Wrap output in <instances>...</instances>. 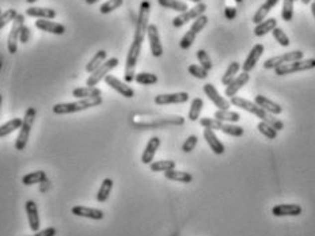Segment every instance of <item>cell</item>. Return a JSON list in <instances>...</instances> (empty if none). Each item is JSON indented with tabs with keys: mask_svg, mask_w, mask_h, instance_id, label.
Returning a JSON list of instances; mask_svg holds the SVG:
<instances>
[{
	"mask_svg": "<svg viewBox=\"0 0 315 236\" xmlns=\"http://www.w3.org/2000/svg\"><path fill=\"white\" fill-rule=\"evenodd\" d=\"M204 108V101L201 98H195L192 101V105H190V110H189V114H188V118H189L190 121H197L199 118H200V114H201V110Z\"/></svg>",
	"mask_w": 315,
	"mask_h": 236,
	"instance_id": "cell-36",
	"label": "cell"
},
{
	"mask_svg": "<svg viewBox=\"0 0 315 236\" xmlns=\"http://www.w3.org/2000/svg\"><path fill=\"white\" fill-rule=\"evenodd\" d=\"M254 104L258 105L261 109H264L266 113L272 114V116H279V114L283 113V108L280 105L276 104L273 101H270L269 98L266 97H262V95H257L254 98Z\"/></svg>",
	"mask_w": 315,
	"mask_h": 236,
	"instance_id": "cell-22",
	"label": "cell"
},
{
	"mask_svg": "<svg viewBox=\"0 0 315 236\" xmlns=\"http://www.w3.org/2000/svg\"><path fill=\"white\" fill-rule=\"evenodd\" d=\"M314 1H315V0H314Z\"/></svg>",
	"mask_w": 315,
	"mask_h": 236,
	"instance_id": "cell-61",
	"label": "cell"
},
{
	"mask_svg": "<svg viewBox=\"0 0 315 236\" xmlns=\"http://www.w3.org/2000/svg\"><path fill=\"white\" fill-rule=\"evenodd\" d=\"M294 16V0H283L281 18L284 22H291Z\"/></svg>",
	"mask_w": 315,
	"mask_h": 236,
	"instance_id": "cell-41",
	"label": "cell"
},
{
	"mask_svg": "<svg viewBox=\"0 0 315 236\" xmlns=\"http://www.w3.org/2000/svg\"><path fill=\"white\" fill-rule=\"evenodd\" d=\"M165 177L169 179V181H175V182L181 183H189L193 181V177L192 174L186 171H178V170H169V171L165 172Z\"/></svg>",
	"mask_w": 315,
	"mask_h": 236,
	"instance_id": "cell-28",
	"label": "cell"
},
{
	"mask_svg": "<svg viewBox=\"0 0 315 236\" xmlns=\"http://www.w3.org/2000/svg\"><path fill=\"white\" fill-rule=\"evenodd\" d=\"M311 1H313V0H302V3H303V4H310Z\"/></svg>",
	"mask_w": 315,
	"mask_h": 236,
	"instance_id": "cell-54",
	"label": "cell"
},
{
	"mask_svg": "<svg viewBox=\"0 0 315 236\" xmlns=\"http://www.w3.org/2000/svg\"><path fill=\"white\" fill-rule=\"evenodd\" d=\"M104 101H102V97H94V98H85L79 99L76 102H67V104H56L53 108H52V112L55 114H60V116H64V114H72V113H79V112H83V110H87L90 108H97L100 106Z\"/></svg>",
	"mask_w": 315,
	"mask_h": 236,
	"instance_id": "cell-2",
	"label": "cell"
},
{
	"mask_svg": "<svg viewBox=\"0 0 315 236\" xmlns=\"http://www.w3.org/2000/svg\"><path fill=\"white\" fill-rule=\"evenodd\" d=\"M158 3L165 8L178 11V12H185V11L189 10V7L185 1H180V0H158Z\"/></svg>",
	"mask_w": 315,
	"mask_h": 236,
	"instance_id": "cell-35",
	"label": "cell"
},
{
	"mask_svg": "<svg viewBox=\"0 0 315 236\" xmlns=\"http://www.w3.org/2000/svg\"><path fill=\"white\" fill-rule=\"evenodd\" d=\"M0 15H1V10H0Z\"/></svg>",
	"mask_w": 315,
	"mask_h": 236,
	"instance_id": "cell-59",
	"label": "cell"
},
{
	"mask_svg": "<svg viewBox=\"0 0 315 236\" xmlns=\"http://www.w3.org/2000/svg\"><path fill=\"white\" fill-rule=\"evenodd\" d=\"M105 82L110 89H113L114 91L121 94L122 97H125V98H133V97H135V91H133V89L129 87L128 83L121 82L120 79H117L115 76H113V75H107L105 78Z\"/></svg>",
	"mask_w": 315,
	"mask_h": 236,
	"instance_id": "cell-15",
	"label": "cell"
},
{
	"mask_svg": "<svg viewBox=\"0 0 315 236\" xmlns=\"http://www.w3.org/2000/svg\"><path fill=\"white\" fill-rule=\"evenodd\" d=\"M197 143H199V137H197L196 134H192V136H189V137L186 138L185 143L182 144V151L185 153L192 152L196 148V145H197Z\"/></svg>",
	"mask_w": 315,
	"mask_h": 236,
	"instance_id": "cell-49",
	"label": "cell"
},
{
	"mask_svg": "<svg viewBox=\"0 0 315 236\" xmlns=\"http://www.w3.org/2000/svg\"><path fill=\"white\" fill-rule=\"evenodd\" d=\"M277 27V20L275 18H269V19L262 20L261 23L255 25L254 27V34L257 37H262V35L268 34L270 31H273V29Z\"/></svg>",
	"mask_w": 315,
	"mask_h": 236,
	"instance_id": "cell-29",
	"label": "cell"
},
{
	"mask_svg": "<svg viewBox=\"0 0 315 236\" xmlns=\"http://www.w3.org/2000/svg\"><path fill=\"white\" fill-rule=\"evenodd\" d=\"M151 171L154 172H166L169 170H174L175 162L173 160H158V162H152L150 164Z\"/></svg>",
	"mask_w": 315,
	"mask_h": 236,
	"instance_id": "cell-38",
	"label": "cell"
},
{
	"mask_svg": "<svg viewBox=\"0 0 315 236\" xmlns=\"http://www.w3.org/2000/svg\"><path fill=\"white\" fill-rule=\"evenodd\" d=\"M298 60H303V52L302 50H292L288 53L280 54V56H275L270 57L264 63V68L265 69H276L283 64H288L292 61H298Z\"/></svg>",
	"mask_w": 315,
	"mask_h": 236,
	"instance_id": "cell-10",
	"label": "cell"
},
{
	"mask_svg": "<svg viewBox=\"0 0 315 236\" xmlns=\"http://www.w3.org/2000/svg\"><path fill=\"white\" fill-rule=\"evenodd\" d=\"M26 15L31 18H38V19H53L56 16V11L46 7H29L26 10Z\"/></svg>",
	"mask_w": 315,
	"mask_h": 236,
	"instance_id": "cell-26",
	"label": "cell"
},
{
	"mask_svg": "<svg viewBox=\"0 0 315 236\" xmlns=\"http://www.w3.org/2000/svg\"><path fill=\"white\" fill-rule=\"evenodd\" d=\"M72 215L78 217H86V219H91V220H102L104 219V212L97 208H89L83 207V205H76L71 209Z\"/></svg>",
	"mask_w": 315,
	"mask_h": 236,
	"instance_id": "cell-18",
	"label": "cell"
},
{
	"mask_svg": "<svg viewBox=\"0 0 315 236\" xmlns=\"http://www.w3.org/2000/svg\"><path fill=\"white\" fill-rule=\"evenodd\" d=\"M249 80H250V75H249V72H242L240 75H238V76L225 87V97H228V98L235 97L236 93H238Z\"/></svg>",
	"mask_w": 315,
	"mask_h": 236,
	"instance_id": "cell-20",
	"label": "cell"
},
{
	"mask_svg": "<svg viewBox=\"0 0 315 236\" xmlns=\"http://www.w3.org/2000/svg\"><path fill=\"white\" fill-rule=\"evenodd\" d=\"M87 4H95V3H98L100 0H85Z\"/></svg>",
	"mask_w": 315,
	"mask_h": 236,
	"instance_id": "cell-52",
	"label": "cell"
},
{
	"mask_svg": "<svg viewBox=\"0 0 315 236\" xmlns=\"http://www.w3.org/2000/svg\"><path fill=\"white\" fill-rule=\"evenodd\" d=\"M150 11H151V3L148 0H144L140 3V8H139V16H137V22H136V30H135V38L133 41L136 42H141L145 38L147 34V29H148V19H150Z\"/></svg>",
	"mask_w": 315,
	"mask_h": 236,
	"instance_id": "cell-4",
	"label": "cell"
},
{
	"mask_svg": "<svg viewBox=\"0 0 315 236\" xmlns=\"http://www.w3.org/2000/svg\"><path fill=\"white\" fill-rule=\"evenodd\" d=\"M26 215H27V220H29V226L30 230L34 232H38L40 230V216H38V207L34 201H26Z\"/></svg>",
	"mask_w": 315,
	"mask_h": 236,
	"instance_id": "cell-19",
	"label": "cell"
},
{
	"mask_svg": "<svg viewBox=\"0 0 315 236\" xmlns=\"http://www.w3.org/2000/svg\"><path fill=\"white\" fill-rule=\"evenodd\" d=\"M236 3H242V1H243V0H235Z\"/></svg>",
	"mask_w": 315,
	"mask_h": 236,
	"instance_id": "cell-58",
	"label": "cell"
},
{
	"mask_svg": "<svg viewBox=\"0 0 315 236\" xmlns=\"http://www.w3.org/2000/svg\"><path fill=\"white\" fill-rule=\"evenodd\" d=\"M213 117L221 122L235 123L240 119V114L236 113V112H231V110H217V112H215Z\"/></svg>",
	"mask_w": 315,
	"mask_h": 236,
	"instance_id": "cell-32",
	"label": "cell"
},
{
	"mask_svg": "<svg viewBox=\"0 0 315 236\" xmlns=\"http://www.w3.org/2000/svg\"><path fill=\"white\" fill-rule=\"evenodd\" d=\"M23 119L22 118H12L10 121H7L3 125H0V138L8 136L10 133L15 132L16 129H20Z\"/></svg>",
	"mask_w": 315,
	"mask_h": 236,
	"instance_id": "cell-30",
	"label": "cell"
},
{
	"mask_svg": "<svg viewBox=\"0 0 315 236\" xmlns=\"http://www.w3.org/2000/svg\"><path fill=\"white\" fill-rule=\"evenodd\" d=\"M230 104L236 106V108H240L242 110H245V112H249V113L257 116L258 118H261V121H264V122L269 123L270 126H273L277 132L284 128V125H283L280 119H277L273 116H270L269 113H266L264 109H261L258 105H255L251 101L240 98V97H232V98H230Z\"/></svg>",
	"mask_w": 315,
	"mask_h": 236,
	"instance_id": "cell-1",
	"label": "cell"
},
{
	"mask_svg": "<svg viewBox=\"0 0 315 236\" xmlns=\"http://www.w3.org/2000/svg\"><path fill=\"white\" fill-rule=\"evenodd\" d=\"M147 37H148V41H150V49L152 56H154V57H160V56L163 54V46H162V42H160L158 26H148V29H147Z\"/></svg>",
	"mask_w": 315,
	"mask_h": 236,
	"instance_id": "cell-14",
	"label": "cell"
},
{
	"mask_svg": "<svg viewBox=\"0 0 315 236\" xmlns=\"http://www.w3.org/2000/svg\"><path fill=\"white\" fill-rule=\"evenodd\" d=\"M35 27L42 30V31L52 33V34L56 35H63L65 33V26H63L61 23H57V22H53V20L50 19L35 20Z\"/></svg>",
	"mask_w": 315,
	"mask_h": 236,
	"instance_id": "cell-21",
	"label": "cell"
},
{
	"mask_svg": "<svg viewBox=\"0 0 315 236\" xmlns=\"http://www.w3.org/2000/svg\"><path fill=\"white\" fill-rule=\"evenodd\" d=\"M16 15H18V12H16L15 8H10V10L1 12V15H0V30L15 19Z\"/></svg>",
	"mask_w": 315,
	"mask_h": 236,
	"instance_id": "cell-44",
	"label": "cell"
},
{
	"mask_svg": "<svg viewBox=\"0 0 315 236\" xmlns=\"http://www.w3.org/2000/svg\"><path fill=\"white\" fill-rule=\"evenodd\" d=\"M204 93L205 95L210 98V102L215 105L219 110H230V101H227L225 98H223L220 94H219V91L216 90V87L213 84H204Z\"/></svg>",
	"mask_w": 315,
	"mask_h": 236,
	"instance_id": "cell-12",
	"label": "cell"
},
{
	"mask_svg": "<svg viewBox=\"0 0 315 236\" xmlns=\"http://www.w3.org/2000/svg\"><path fill=\"white\" fill-rule=\"evenodd\" d=\"M315 68V59L298 60L292 61L288 64H283L275 69V74L277 76H284V75L294 74V72H303V71H310Z\"/></svg>",
	"mask_w": 315,
	"mask_h": 236,
	"instance_id": "cell-6",
	"label": "cell"
},
{
	"mask_svg": "<svg viewBox=\"0 0 315 236\" xmlns=\"http://www.w3.org/2000/svg\"><path fill=\"white\" fill-rule=\"evenodd\" d=\"M188 71H189V74L192 75V76H195V78H197V79H207V76H208V71H207L205 68H203L201 65H197V64L189 65Z\"/></svg>",
	"mask_w": 315,
	"mask_h": 236,
	"instance_id": "cell-48",
	"label": "cell"
},
{
	"mask_svg": "<svg viewBox=\"0 0 315 236\" xmlns=\"http://www.w3.org/2000/svg\"><path fill=\"white\" fill-rule=\"evenodd\" d=\"M205 10H207V4L205 3H199V4H196L193 8H189L188 11H185V12H181L178 16H175L174 19H173V26L174 27H182L184 25H186L188 22H190V20H195L197 19L199 16H201V15H204Z\"/></svg>",
	"mask_w": 315,
	"mask_h": 236,
	"instance_id": "cell-11",
	"label": "cell"
},
{
	"mask_svg": "<svg viewBox=\"0 0 315 236\" xmlns=\"http://www.w3.org/2000/svg\"><path fill=\"white\" fill-rule=\"evenodd\" d=\"M56 235V228L50 227V228H46V230H42V231L35 232V235L33 236H55Z\"/></svg>",
	"mask_w": 315,
	"mask_h": 236,
	"instance_id": "cell-51",
	"label": "cell"
},
{
	"mask_svg": "<svg viewBox=\"0 0 315 236\" xmlns=\"http://www.w3.org/2000/svg\"><path fill=\"white\" fill-rule=\"evenodd\" d=\"M311 12H313V15H314V19H315V1L311 3Z\"/></svg>",
	"mask_w": 315,
	"mask_h": 236,
	"instance_id": "cell-53",
	"label": "cell"
},
{
	"mask_svg": "<svg viewBox=\"0 0 315 236\" xmlns=\"http://www.w3.org/2000/svg\"><path fill=\"white\" fill-rule=\"evenodd\" d=\"M122 3H124V0H107L106 3H104V4L101 5V14H110L111 11L117 10L118 7H121Z\"/></svg>",
	"mask_w": 315,
	"mask_h": 236,
	"instance_id": "cell-43",
	"label": "cell"
},
{
	"mask_svg": "<svg viewBox=\"0 0 315 236\" xmlns=\"http://www.w3.org/2000/svg\"><path fill=\"white\" fill-rule=\"evenodd\" d=\"M35 116H37V110L34 108H29L25 112V117L22 118L23 122H22V126L19 129V134H18L15 141L16 151H23L26 145H27V141H29V137H30L31 128H33V123H34Z\"/></svg>",
	"mask_w": 315,
	"mask_h": 236,
	"instance_id": "cell-3",
	"label": "cell"
},
{
	"mask_svg": "<svg viewBox=\"0 0 315 236\" xmlns=\"http://www.w3.org/2000/svg\"><path fill=\"white\" fill-rule=\"evenodd\" d=\"M102 91L98 87H79L72 91V97H75L78 99H85V98H94V97H101Z\"/></svg>",
	"mask_w": 315,
	"mask_h": 236,
	"instance_id": "cell-27",
	"label": "cell"
},
{
	"mask_svg": "<svg viewBox=\"0 0 315 236\" xmlns=\"http://www.w3.org/2000/svg\"><path fill=\"white\" fill-rule=\"evenodd\" d=\"M135 82L143 86H151V84L158 83V76L148 72H140V74H136Z\"/></svg>",
	"mask_w": 315,
	"mask_h": 236,
	"instance_id": "cell-40",
	"label": "cell"
},
{
	"mask_svg": "<svg viewBox=\"0 0 315 236\" xmlns=\"http://www.w3.org/2000/svg\"><path fill=\"white\" fill-rule=\"evenodd\" d=\"M25 25V16L22 14H18L15 19L12 20V26H11L10 33H8V38H7V49L8 53L15 54L18 50V42H19V34L22 26Z\"/></svg>",
	"mask_w": 315,
	"mask_h": 236,
	"instance_id": "cell-9",
	"label": "cell"
},
{
	"mask_svg": "<svg viewBox=\"0 0 315 236\" xmlns=\"http://www.w3.org/2000/svg\"><path fill=\"white\" fill-rule=\"evenodd\" d=\"M159 147H160L159 137L150 138V141L147 143L145 149L143 151V155H141V162L144 163V164H151V163L154 162V157H155V153Z\"/></svg>",
	"mask_w": 315,
	"mask_h": 236,
	"instance_id": "cell-24",
	"label": "cell"
},
{
	"mask_svg": "<svg viewBox=\"0 0 315 236\" xmlns=\"http://www.w3.org/2000/svg\"><path fill=\"white\" fill-rule=\"evenodd\" d=\"M204 138L205 141H207V144H208L210 149H212V152L216 153V155H223V153H224V145H223V143L217 138V136H216L215 132H213L212 129H204Z\"/></svg>",
	"mask_w": 315,
	"mask_h": 236,
	"instance_id": "cell-23",
	"label": "cell"
},
{
	"mask_svg": "<svg viewBox=\"0 0 315 236\" xmlns=\"http://www.w3.org/2000/svg\"><path fill=\"white\" fill-rule=\"evenodd\" d=\"M208 23V16L207 15H201L197 19H195L193 25L190 26L189 31H186V34L182 37V39L180 41V46L182 49H189L190 46L193 45L196 39V35L200 33L201 30L204 29L205 26Z\"/></svg>",
	"mask_w": 315,
	"mask_h": 236,
	"instance_id": "cell-8",
	"label": "cell"
},
{
	"mask_svg": "<svg viewBox=\"0 0 315 236\" xmlns=\"http://www.w3.org/2000/svg\"><path fill=\"white\" fill-rule=\"evenodd\" d=\"M279 1H280V0H265V1H264L262 5H260V8L257 10L254 16H253V22H254L255 25H258L262 20H265L266 15L269 14L270 11L275 8Z\"/></svg>",
	"mask_w": 315,
	"mask_h": 236,
	"instance_id": "cell-25",
	"label": "cell"
},
{
	"mask_svg": "<svg viewBox=\"0 0 315 236\" xmlns=\"http://www.w3.org/2000/svg\"><path fill=\"white\" fill-rule=\"evenodd\" d=\"M118 63H120V61H118L117 57H111V59L106 60L105 63L101 65L100 68L95 69L94 72L89 76V79L86 80V86H89V87H95V86H98V83H100L101 80H104V79L109 75V72L113 71V69L118 65Z\"/></svg>",
	"mask_w": 315,
	"mask_h": 236,
	"instance_id": "cell-7",
	"label": "cell"
},
{
	"mask_svg": "<svg viewBox=\"0 0 315 236\" xmlns=\"http://www.w3.org/2000/svg\"><path fill=\"white\" fill-rule=\"evenodd\" d=\"M257 129H258V132H260L261 134H264V136H265L266 138H269V140H273V138L277 137V130H276L273 126H270L269 123L264 122V121L258 122Z\"/></svg>",
	"mask_w": 315,
	"mask_h": 236,
	"instance_id": "cell-42",
	"label": "cell"
},
{
	"mask_svg": "<svg viewBox=\"0 0 315 236\" xmlns=\"http://www.w3.org/2000/svg\"><path fill=\"white\" fill-rule=\"evenodd\" d=\"M189 1H193V3H196V4H199V3H201L203 0H189Z\"/></svg>",
	"mask_w": 315,
	"mask_h": 236,
	"instance_id": "cell-55",
	"label": "cell"
},
{
	"mask_svg": "<svg viewBox=\"0 0 315 236\" xmlns=\"http://www.w3.org/2000/svg\"><path fill=\"white\" fill-rule=\"evenodd\" d=\"M111 189H113V181L110 178H105L102 181V185H101L100 190L97 193V201L98 202H106L107 198L110 196Z\"/></svg>",
	"mask_w": 315,
	"mask_h": 236,
	"instance_id": "cell-33",
	"label": "cell"
},
{
	"mask_svg": "<svg viewBox=\"0 0 315 236\" xmlns=\"http://www.w3.org/2000/svg\"><path fill=\"white\" fill-rule=\"evenodd\" d=\"M106 57H107L106 50H98V52L95 53L94 57L89 61V64L86 65V71H87L89 74H93L95 69L100 68L101 65L105 63Z\"/></svg>",
	"mask_w": 315,
	"mask_h": 236,
	"instance_id": "cell-31",
	"label": "cell"
},
{
	"mask_svg": "<svg viewBox=\"0 0 315 236\" xmlns=\"http://www.w3.org/2000/svg\"><path fill=\"white\" fill-rule=\"evenodd\" d=\"M294 1H296V0H294Z\"/></svg>",
	"mask_w": 315,
	"mask_h": 236,
	"instance_id": "cell-60",
	"label": "cell"
},
{
	"mask_svg": "<svg viewBox=\"0 0 315 236\" xmlns=\"http://www.w3.org/2000/svg\"><path fill=\"white\" fill-rule=\"evenodd\" d=\"M197 60H199V63H200L201 67L207 69L208 72L212 69V61H210V56H208V53H207L204 49L197 50Z\"/></svg>",
	"mask_w": 315,
	"mask_h": 236,
	"instance_id": "cell-47",
	"label": "cell"
},
{
	"mask_svg": "<svg viewBox=\"0 0 315 236\" xmlns=\"http://www.w3.org/2000/svg\"><path fill=\"white\" fill-rule=\"evenodd\" d=\"M221 121L219 119H216V118H201L200 119V125L201 126H204L205 129H212V130H220V126H221Z\"/></svg>",
	"mask_w": 315,
	"mask_h": 236,
	"instance_id": "cell-46",
	"label": "cell"
},
{
	"mask_svg": "<svg viewBox=\"0 0 315 236\" xmlns=\"http://www.w3.org/2000/svg\"><path fill=\"white\" fill-rule=\"evenodd\" d=\"M272 33H273V37H275L276 41H277L281 46H284V48L290 46V38H288V35L284 33V30L280 29V27H275Z\"/></svg>",
	"mask_w": 315,
	"mask_h": 236,
	"instance_id": "cell-45",
	"label": "cell"
},
{
	"mask_svg": "<svg viewBox=\"0 0 315 236\" xmlns=\"http://www.w3.org/2000/svg\"><path fill=\"white\" fill-rule=\"evenodd\" d=\"M220 130L225 134H228V136H232V137H240V136H243V128L242 126H238V125H234V123H221L220 126Z\"/></svg>",
	"mask_w": 315,
	"mask_h": 236,
	"instance_id": "cell-39",
	"label": "cell"
},
{
	"mask_svg": "<svg viewBox=\"0 0 315 236\" xmlns=\"http://www.w3.org/2000/svg\"><path fill=\"white\" fill-rule=\"evenodd\" d=\"M46 181V174L44 171H34L26 174L25 177L22 178V183L25 186H31V185H37V183H42Z\"/></svg>",
	"mask_w": 315,
	"mask_h": 236,
	"instance_id": "cell-34",
	"label": "cell"
},
{
	"mask_svg": "<svg viewBox=\"0 0 315 236\" xmlns=\"http://www.w3.org/2000/svg\"><path fill=\"white\" fill-rule=\"evenodd\" d=\"M302 212H303V209L298 204H280V205L273 207V209H272V213L276 217L299 216Z\"/></svg>",
	"mask_w": 315,
	"mask_h": 236,
	"instance_id": "cell-17",
	"label": "cell"
},
{
	"mask_svg": "<svg viewBox=\"0 0 315 236\" xmlns=\"http://www.w3.org/2000/svg\"><path fill=\"white\" fill-rule=\"evenodd\" d=\"M264 45L262 44H257L251 48L250 53L247 56V59L245 60V63L242 65V72H251L254 69L255 64L258 63V60L264 53Z\"/></svg>",
	"mask_w": 315,
	"mask_h": 236,
	"instance_id": "cell-16",
	"label": "cell"
},
{
	"mask_svg": "<svg viewBox=\"0 0 315 236\" xmlns=\"http://www.w3.org/2000/svg\"><path fill=\"white\" fill-rule=\"evenodd\" d=\"M155 104L159 106L165 105H177L185 104L189 101V94L188 93H173V94H159L155 97Z\"/></svg>",
	"mask_w": 315,
	"mask_h": 236,
	"instance_id": "cell-13",
	"label": "cell"
},
{
	"mask_svg": "<svg viewBox=\"0 0 315 236\" xmlns=\"http://www.w3.org/2000/svg\"><path fill=\"white\" fill-rule=\"evenodd\" d=\"M141 42H136L133 41L130 45L129 52L126 56L125 60V71H124V80L125 83H132L135 80L136 76V65H137V60L140 56L141 52Z\"/></svg>",
	"mask_w": 315,
	"mask_h": 236,
	"instance_id": "cell-5",
	"label": "cell"
},
{
	"mask_svg": "<svg viewBox=\"0 0 315 236\" xmlns=\"http://www.w3.org/2000/svg\"><path fill=\"white\" fill-rule=\"evenodd\" d=\"M31 30L30 27H27L26 25L22 26V29H20V34H19V42L20 44H27V41L30 39V33Z\"/></svg>",
	"mask_w": 315,
	"mask_h": 236,
	"instance_id": "cell-50",
	"label": "cell"
},
{
	"mask_svg": "<svg viewBox=\"0 0 315 236\" xmlns=\"http://www.w3.org/2000/svg\"><path fill=\"white\" fill-rule=\"evenodd\" d=\"M35 1H37V0H26V3H29V4H33Z\"/></svg>",
	"mask_w": 315,
	"mask_h": 236,
	"instance_id": "cell-56",
	"label": "cell"
},
{
	"mask_svg": "<svg viewBox=\"0 0 315 236\" xmlns=\"http://www.w3.org/2000/svg\"><path fill=\"white\" fill-rule=\"evenodd\" d=\"M239 69H240V64L238 63V61L231 63V64L228 65L227 71L224 72V75H223V78H221V83L224 84V86H228V84H230L231 82L236 78V74L239 72Z\"/></svg>",
	"mask_w": 315,
	"mask_h": 236,
	"instance_id": "cell-37",
	"label": "cell"
},
{
	"mask_svg": "<svg viewBox=\"0 0 315 236\" xmlns=\"http://www.w3.org/2000/svg\"><path fill=\"white\" fill-rule=\"evenodd\" d=\"M1 102H3V99H1V95H0V110H1Z\"/></svg>",
	"mask_w": 315,
	"mask_h": 236,
	"instance_id": "cell-57",
	"label": "cell"
}]
</instances>
